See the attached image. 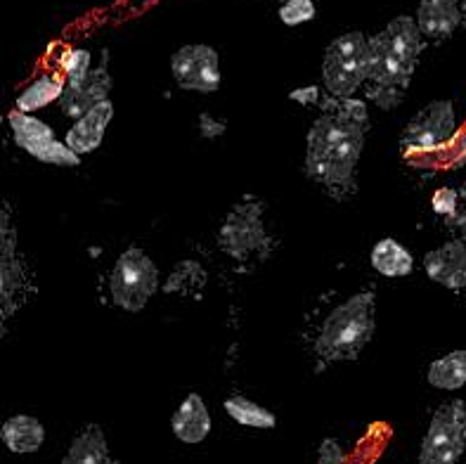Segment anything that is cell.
Masks as SVG:
<instances>
[{"instance_id": "cell-1", "label": "cell", "mask_w": 466, "mask_h": 464, "mask_svg": "<svg viewBox=\"0 0 466 464\" xmlns=\"http://www.w3.org/2000/svg\"><path fill=\"white\" fill-rule=\"evenodd\" d=\"M370 130L367 105L353 98L327 105V112L308 130L306 173L322 182L331 197L355 192V169Z\"/></svg>"}, {"instance_id": "cell-2", "label": "cell", "mask_w": 466, "mask_h": 464, "mask_svg": "<svg viewBox=\"0 0 466 464\" xmlns=\"http://www.w3.org/2000/svg\"><path fill=\"white\" fill-rule=\"evenodd\" d=\"M421 38L424 34L417 19L400 15L390 19L389 26L370 41V69L365 83L374 105L381 109L400 105L424 47Z\"/></svg>"}, {"instance_id": "cell-3", "label": "cell", "mask_w": 466, "mask_h": 464, "mask_svg": "<svg viewBox=\"0 0 466 464\" xmlns=\"http://www.w3.org/2000/svg\"><path fill=\"white\" fill-rule=\"evenodd\" d=\"M374 311H377L374 292H360L339 304L322 323V329L315 339V353L325 363L358 360L362 348L374 336V327H377Z\"/></svg>"}, {"instance_id": "cell-4", "label": "cell", "mask_w": 466, "mask_h": 464, "mask_svg": "<svg viewBox=\"0 0 466 464\" xmlns=\"http://www.w3.org/2000/svg\"><path fill=\"white\" fill-rule=\"evenodd\" d=\"M370 69V41L360 31H350L329 43L322 62V78L331 98L346 100L367 81Z\"/></svg>"}, {"instance_id": "cell-5", "label": "cell", "mask_w": 466, "mask_h": 464, "mask_svg": "<svg viewBox=\"0 0 466 464\" xmlns=\"http://www.w3.org/2000/svg\"><path fill=\"white\" fill-rule=\"evenodd\" d=\"M159 289V271L147 253L137 247L126 249L114 263L109 277V294L126 313H140Z\"/></svg>"}, {"instance_id": "cell-6", "label": "cell", "mask_w": 466, "mask_h": 464, "mask_svg": "<svg viewBox=\"0 0 466 464\" xmlns=\"http://www.w3.org/2000/svg\"><path fill=\"white\" fill-rule=\"evenodd\" d=\"M466 448V403L450 400L433 412L417 464H457Z\"/></svg>"}, {"instance_id": "cell-7", "label": "cell", "mask_w": 466, "mask_h": 464, "mask_svg": "<svg viewBox=\"0 0 466 464\" xmlns=\"http://www.w3.org/2000/svg\"><path fill=\"white\" fill-rule=\"evenodd\" d=\"M218 244L230 259L247 261L260 252L270 249V237L263 223V204L242 201L235 204L220 225Z\"/></svg>"}, {"instance_id": "cell-8", "label": "cell", "mask_w": 466, "mask_h": 464, "mask_svg": "<svg viewBox=\"0 0 466 464\" xmlns=\"http://www.w3.org/2000/svg\"><path fill=\"white\" fill-rule=\"evenodd\" d=\"M457 133L455 107L450 100H438L426 105L417 117L405 126L400 136V148L405 152H429L448 145Z\"/></svg>"}, {"instance_id": "cell-9", "label": "cell", "mask_w": 466, "mask_h": 464, "mask_svg": "<svg viewBox=\"0 0 466 464\" xmlns=\"http://www.w3.org/2000/svg\"><path fill=\"white\" fill-rule=\"evenodd\" d=\"M171 71L183 90L216 93L220 88V57L208 46H185L171 57Z\"/></svg>"}, {"instance_id": "cell-10", "label": "cell", "mask_w": 466, "mask_h": 464, "mask_svg": "<svg viewBox=\"0 0 466 464\" xmlns=\"http://www.w3.org/2000/svg\"><path fill=\"white\" fill-rule=\"evenodd\" d=\"M0 299H3V320L17 311L26 289H29V273L17 252V235L10 228V213H3V235H0Z\"/></svg>"}, {"instance_id": "cell-11", "label": "cell", "mask_w": 466, "mask_h": 464, "mask_svg": "<svg viewBox=\"0 0 466 464\" xmlns=\"http://www.w3.org/2000/svg\"><path fill=\"white\" fill-rule=\"evenodd\" d=\"M109 93H112V77H109L106 67H100V69H90L78 81H66L65 93L59 98V107L69 119H81L93 107L109 100Z\"/></svg>"}, {"instance_id": "cell-12", "label": "cell", "mask_w": 466, "mask_h": 464, "mask_svg": "<svg viewBox=\"0 0 466 464\" xmlns=\"http://www.w3.org/2000/svg\"><path fill=\"white\" fill-rule=\"evenodd\" d=\"M426 275L433 283L443 284L448 289L466 287V247L464 242H445L443 247L433 249L424 259Z\"/></svg>"}, {"instance_id": "cell-13", "label": "cell", "mask_w": 466, "mask_h": 464, "mask_svg": "<svg viewBox=\"0 0 466 464\" xmlns=\"http://www.w3.org/2000/svg\"><path fill=\"white\" fill-rule=\"evenodd\" d=\"M112 102H100L88 114H83L81 119H76V124L71 126L69 133H66V145L78 154H88L93 150H97L102 145V140H105L106 126L112 124Z\"/></svg>"}, {"instance_id": "cell-14", "label": "cell", "mask_w": 466, "mask_h": 464, "mask_svg": "<svg viewBox=\"0 0 466 464\" xmlns=\"http://www.w3.org/2000/svg\"><path fill=\"white\" fill-rule=\"evenodd\" d=\"M417 24L426 38L443 41L455 34L461 24V3L460 0H421L417 10Z\"/></svg>"}, {"instance_id": "cell-15", "label": "cell", "mask_w": 466, "mask_h": 464, "mask_svg": "<svg viewBox=\"0 0 466 464\" xmlns=\"http://www.w3.org/2000/svg\"><path fill=\"white\" fill-rule=\"evenodd\" d=\"M171 427L177 441L189 443V446L204 441L211 431V415L204 398L199 394H189L173 415Z\"/></svg>"}, {"instance_id": "cell-16", "label": "cell", "mask_w": 466, "mask_h": 464, "mask_svg": "<svg viewBox=\"0 0 466 464\" xmlns=\"http://www.w3.org/2000/svg\"><path fill=\"white\" fill-rule=\"evenodd\" d=\"M0 438L7 446V450L17 455H26L35 453L43 446V441H46V429L31 415H15V418H10L3 424Z\"/></svg>"}, {"instance_id": "cell-17", "label": "cell", "mask_w": 466, "mask_h": 464, "mask_svg": "<svg viewBox=\"0 0 466 464\" xmlns=\"http://www.w3.org/2000/svg\"><path fill=\"white\" fill-rule=\"evenodd\" d=\"M62 464H116L109 446H106L105 431L97 424H88L81 434L71 441Z\"/></svg>"}, {"instance_id": "cell-18", "label": "cell", "mask_w": 466, "mask_h": 464, "mask_svg": "<svg viewBox=\"0 0 466 464\" xmlns=\"http://www.w3.org/2000/svg\"><path fill=\"white\" fill-rule=\"evenodd\" d=\"M372 265H374V271L381 273V275L386 277H405L412 273L414 259H412V253L402 247L400 242L386 237V240L374 244Z\"/></svg>"}, {"instance_id": "cell-19", "label": "cell", "mask_w": 466, "mask_h": 464, "mask_svg": "<svg viewBox=\"0 0 466 464\" xmlns=\"http://www.w3.org/2000/svg\"><path fill=\"white\" fill-rule=\"evenodd\" d=\"M429 384L443 391H457L466 384V351H452L429 367Z\"/></svg>"}, {"instance_id": "cell-20", "label": "cell", "mask_w": 466, "mask_h": 464, "mask_svg": "<svg viewBox=\"0 0 466 464\" xmlns=\"http://www.w3.org/2000/svg\"><path fill=\"white\" fill-rule=\"evenodd\" d=\"M225 412L242 427H251V429H275L278 427V418L263 406L254 403V400L244 398V396H232L225 400Z\"/></svg>"}, {"instance_id": "cell-21", "label": "cell", "mask_w": 466, "mask_h": 464, "mask_svg": "<svg viewBox=\"0 0 466 464\" xmlns=\"http://www.w3.org/2000/svg\"><path fill=\"white\" fill-rule=\"evenodd\" d=\"M7 121H10L12 136H15V145L22 150L31 148V145H35V142L55 138V130L50 129V126L43 124L41 119L31 117L29 112H22V109H12Z\"/></svg>"}, {"instance_id": "cell-22", "label": "cell", "mask_w": 466, "mask_h": 464, "mask_svg": "<svg viewBox=\"0 0 466 464\" xmlns=\"http://www.w3.org/2000/svg\"><path fill=\"white\" fill-rule=\"evenodd\" d=\"M66 81H59L57 77H41L38 81H34L26 90H22L17 98V109L22 112H35V109H43L50 102L59 100L62 93H65Z\"/></svg>"}, {"instance_id": "cell-23", "label": "cell", "mask_w": 466, "mask_h": 464, "mask_svg": "<svg viewBox=\"0 0 466 464\" xmlns=\"http://www.w3.org/2000/svg\"><path fill=\"white\" fill-rule=\"evenodd\" d=\"M26 154H31L34 159L43 161V164L53 166H78L81 164V154L74 152V150L65 142H59L57 138H50V140L35 142L31 148L24 150Z\"/></svg>"}, {"instance_id": "cell-24", "label": "cell", "mask_w": 466, "mask_h": 464, "mask_svg": "<svg viewBox=\"0 0 466 464\" xmlns=\"http://www.w3.org/2000/svg\"><path fill=\"white\" fill-rule=\"evenodd\" d=\"M315 17V3L313 0H287L279 7V19L287 26H299Z\"/></svg>"}, {"instance_id": "cell-25", "label": "cell", "mask_w": 466, "mask_h": 464, "mask_svg": "<svg viewBox=\"0 0 466 464\" xmlns=\"http://www.w3.org/2000/svg\"><path fill=\"white\" fill-rule=\"evenodd\" d=\"M62 67L66 71V81H78L90 71V53L83 47H74L62 57Z\"/></svg>"}, {"instance_id": "cell-26", "label": "cell", "mask_w": 466, "mask_h": 464, "mask_svg": "<svg viewBox=\"0 0 466 464\" xmlns=\"http://www.w3.org/2000/svg\"><path fill=\"white\" fill-rule=\"evenodd\" d=\"M431 204H433V209H436V213H441V216H445L452 221V216L457 213V206H460V192L452 188L438 190V192L433 194Z\"/></svg>"}, {"instance_id": "cell-27", "label": "cell", "mask_w": 466, "mask_h": 464, "mask_svg": "<svg viewBox=\"0 0 466 464\" xmlns=\"http://www.w3.org/2000/svg\"><path fill=\"white\" fill-rule=\"evenodd\" d=\"M318 464H346V455H343L341 446L334 438H325L319 446Z\"/></svg>"}, {"instance_id": "cell-28", "label": "cell", "mask_w": 466, "mask_h": 464, "mask_svg": "<svg viewBox=\"0 0 466 464\" xmlns=\"http://www.w3.org/2000/svg\"><path fill=\"white\" fill-rule=\"evenodd\" d=\"M199 129H201V136L204 138H218L225 133V124L223 121H213L208 114H201V121H199Z\"/></svg>"}, {"instance_id": "cell-29", "label": "cell", "mask_w": 466, "mask_h": 464, "mask_svg": "<svg viewBox=\"0 0 466 464\" xmlns=\"http://www.w3.org/2000/svg\"><path fill=\"white\" fill-rule=\"evenodd\" d=\"M318 98H319V90L315 88V86H310V88L294 90V93H291V100L303 102V105H318V102H319Z\"/></svg>"}, {"instance_id": "cell-30", "label": "cell", "mask_w": 466, "mask_h": 464, "mask_svg": "<svg viewBox=\"0 0 466 464\" xmlns=\"http://www.w3.org/2000/svg\"><path fill=\"white\" fill-rule=\"evenodd\" d=\"M450 223H455L457 228H461L466 232V192H464V204L457 206V213L452 216V221Z\"/></svg>"}, {"instance_id": "cell-31", "label": "cell", "mask_w": 466, "mask_h": 464, "mask_svg": "<svg viewBox=\"0 0 466 464\" xmlns=\"http://www.w3.org/2000/svg\"><path fill=\"white\" fill-rule=\"evenodd\" d=\"M461 3V26H466V0H460Z\"/></svg>"}]
</instances>
